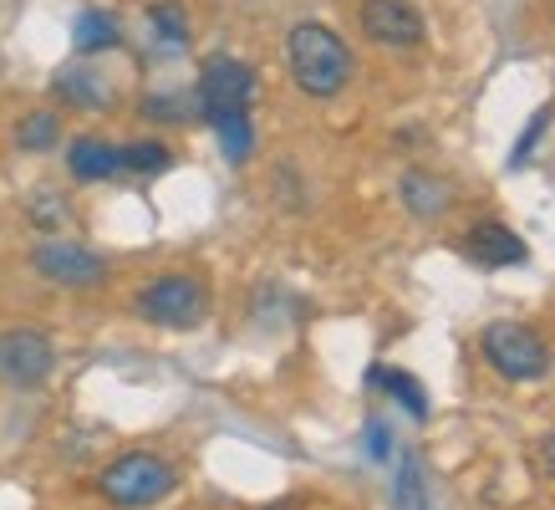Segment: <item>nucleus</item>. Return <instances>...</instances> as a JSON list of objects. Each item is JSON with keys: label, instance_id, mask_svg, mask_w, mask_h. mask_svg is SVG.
<instances>
[{"label": "nucleus", "instance_id": "1a4fd4ad", "mask_svg": "<svg viewBox=\"0 0 555 510\" xmlns=\"http://www.w3.org/2000/svg\"><path fill=\"white\" fill-rule=\"evenodd\" d=\"M464 255L485 271H505V266H525V240L509 230L505 220H479L464 230Z\"/></svg>", "mask_w": 555, "mask_h": 510}, {"label": "nucleus", "instance_id": "393cba45", "mask_svg": "<svg viewBox=\"0 0 555 510\" xmlns=\"http://www.w3.org/2000/svg\"><path fill=\"white\" fill-rule=\"evenodd\" d=\"M275 510H286V506H275Z\"/></svg>", "mask_w": 555, "mask_h": 510}, {"label": "nucleus", "instance_id": "9d476101", "mask_svg": "<svg viewBox=\"0 0 555 510\" xmlns=\"http://www.w3.org/2000/svg\"><path fill=\"white\" fill-rule=\"evenodd\" d=\"M67 174L77 184H107L122 174V143L102 133H77L67 143Z\"/></svg>", "mask_w": 555, "mask_h": 510}, {"label": "nucleus", "instance_id": "aec40b11", "mask_svg": "<svg viewBox=\"0 0 555 510\" xmlns=\"http://www.w3.org/2000/svg\"><path fill=\"white\" fill-rule=\"evenodd\" d=\"M26 220H31L41 235H56V230L72 220V209H67V200H62L56 189H36L31 200H26Z\"/></svg>", "mask_w": 555, "mask_h": 510}, {"label": "nucleus", "instance_id": "6ab92c4d", "mask_svg": "<svg viewBox=\"0 0 555 510\" xmlns=\"http://www.w3.org/2000/svg\"><path fill=\"white\" fill-rule=\"evenodd\" d=\"M392 506L398 510H428V480H423V464L413 455H403V464H398V480H392Z\"/></svg>", "mask_w": 555, "mask_h": 510}, {"label": "nucleus", "instance_id": "20e7f679", "mask_svg": "<svg viewBox=\"0 0 555 510\" xmlns=\"http://www.w3.org/2000/svg\"><path fill=\"white\" fill-rule=\"evenodd\" d=\"M479 353H485L489 368L500 378H509V383H540L555 362L545 337L525 322H489L485 337H479Z\"/></svg>", "mask_w": 555, "mask_h": 510}, {"label": "nucleus", "instance_id": "a211bd4d", "mask_svg": "<svg viewBox=\"0 0 555 510\" xmlns=\"http://www.w3.org/2000/svg\"><path fill=\"white\" fill-rule=\"evenodd\" d=\"M149 31L158 47H169V51H184L189 47V16H184V5L179 0H153L149 5Z\"/></svg>", "mask_w": 555, "mask_h": 510}, {"label": "nucleus", "instance_id": "0eeeda50", "mask_svg": "<svg viewBox=\"0 0 555 510\" xmlns=\"http://www.w3.org/2000/svg\"><path fill=\"white\" fill-rule=\"evenodd\" d=\"M56 373V342L36 327H11L0 332V383L31 393Z\"/></svg>", "mask_w": 555, "mask_h": 510}, {"label": "nucleus", "instance_id": "2eb2a0df", "mask_svg": "<svg viewBox=\"0 0 555 510\" xmlns=\"http://www.w3.org/2000/svg\"><path fill=\"white\" fill-rule=\"evenodd\" d=\"M209 128L219 138V153L230 158V164H250L255 153V123H250V107H235V113H209Z\"/></svg>", "mask_w": 555, "mask_h": 510}, {"label": "nucleus", "instance_id": "ddd939ff", "mask_svg": "<svg viewBox=\"0 0 555 510\" xmlns=\"http://www.w3.org/2000/svg\"><path fill=\"white\" fill-rule=\"evenodd\" d=\"M367 383L377 393H387V404H398L408 413V419H418V424H428V413H434V404H428V388H423L413 373H403V368H372Z\"/></svg>", "mask_w": 555, "mask_h": 510}, {"label": "nucleus", "instance_id": "423d86ee", "mask_svg": "<svg viewBox=\"0 0 555 510\" xmlns=\"http://www.w3.org/2000/svg\"><path fill=\"white\" fill-rule=\"evenodd\" d=\"M194 98H199V118L255 107V98H260V72H255L250 62H240V56H209L199 67Z\"/></svg>", "mask_w": 555, "mask_h": 510}, {"label": "nucleus", "instance_id": "7ed1b4c3", "mask_svg": "<svg viewBox=\"0 0 555 510\" xmlns=\"http://www.w3.org/2000/svg\"><path fill=\"white\" fill-rule=\"evenodd\" d=\"M133 311L153 327L184 332V327L204 322V311H209V286H204L194 271H164L133 296Z\"/></svg>", "mask_w": 555, "mask_h": 510}, {"label": "nucleus", "instance_id": "4be33fe9", "mask_svg": "<svg viewBox=\"0 0 555 510\" xmlns=\"http://www.w3.org/2000/svg\"><path fill=\"white\" fill-rule=\"evenodd\" d=\"M551 107H540L535 118H530V128H525L520 133V143H515V153H509V164H515V169H525V164H530V153L540 149V138H545V128H551Z\"/></svg>", "mask_w": 555, "mask_h": 510}, {"label": "nucleus", "instance_id": "412c9836", "mask_svg": "<svg viewBox=\"0 0 555 510\" xmlns=\"http://www.w3.org/2000/svg\"><path fill=\"white\" fill-rule=\"evenodd\" d=\"M143 118H153V123L199 118V98L194 92H153V98H143Z\"/></svg>", "mask_w": 555, "mask_h": 510}, {"label": "nucleus", "instance_id": "6e6552de", "mask_svg": "<svg viewBox=\"0 0 555 510\" xmlns=\"http://www.w3.org/2000/svg\"><path fill=\"white\" fill-rule=\"evenodd\" d=\"M357 26H362V36L372 47H387V51H413L428 36V21H423V11L413 0H362Z\"/></svg>", "mask_w": 555, "mask_h": 510}, {"label": "nucleus", "instance_id": "4468645a", "mask_svg": "<svg viewBox=\"0 0 555 510\" xmlns=\"http://www.w3.org/2000/svg\"><path fill=\"white\" fill-rule=\"evenodd\" d=\"M72 47L77 56H102V51H118L122 47V26L113 11H102V5H87L82 16L72 21Z\"/></svg>", "mask_w": 555, "mask_h": 510}, {"label": "nucleus", "instance_id": "9b49d317", "mask_svg": "<svg viewBox=\"0 0 555 510\" xmlns=\"http://www.w3.org/2000/svg\"><path fill=\"white\" fill-rule=\"evenodd\" d=\"M51 92H56L62 107H82V113H102V107L113 102L107 77H102L98 67H87V62H72V67L56 72V77H51Z\"/></svg>", "mask_w": 555, "mask_h": 510}, {"label": "nucleus", "instance_id": "f8f14e48", "mask_svg": "<svg viewBox=\"0 0 555 510\" xmlns=\"http://www.w3.org/2000/svg\"><path fill=\"white\" fill-rule=\"evenodd\" d=\"M398 200H403V209L413 220H443L449 204H454V189H449V179H438L428 169H408L398 179Z\"/></svg>", "mask_w": 555, "mask_h": 510}, {"label": "nucleus", "instance_id": "f257e3e1", "mask_svg": "<svg viewBox=\"0 0 555 510\" xmlns=\"http://www.w3.org/2000/svg\"><path fill=\"white\" fill-rule=\"evenodd\" d=\"M286 67H291V82L301 87L306 98L332 102L347 92L357 62H352V47L326 21H296L286 31Z\"/></svg>", "mask_w": 555, "mask_h": 510}, {"label": "nucleus", "instance_id": "dca6fc26", "mask_svg": "<svg viewBox=\"0 0 555 510\" xmlns=\"http://www.w3.org/2000/svg\"><path fill=\"white\" fill-rule=\"evenodd\" d=\"M173 169V149L164 138H133V143H122V174H133V179H158V174Z\"/></svg>", "mask_w": 555, "mask_h": 510}, {"label": "nucleus", "instance_id": "b1692460", "mask_svg": "<svg viewBox=\"0 0 555 510\" xmlns=\"http://www.w3.org/2000/svg\"><path fill=\"white\" fill-rule=\"evenodd\" d=\"M540 464H545V475L555 480V434H545V439H540Z\"/></svg>", "mask_w": 555, "mask_h": 510}, {"label": "nucleus", "instance_id": "f03ea898", "mask_svg": "<svg viewBox=\"0 0 555 510\" xmlns=\"http://www.w3.org/2000/svg\"><path fill=\"white\" fill-rule=\"evenodd\" d=\"M173 490H179V470L164 455H153V449L118 455L98 475V495L113 510H149L158 500H169Z\"/></svg>", "mask_w": 555, "mask_h": 510}, {"label": "nucleus", "instance_id": "39448f33", "mask_svg": "<svg viewBox=\"0 0 555 510\" xmlns=\"http://www.w3.org/2000/svg\"><path fill=\"white\" fill-rule=\"evenodd\" d=\"M31 271L41 276L47 286L98 291V286H107L113 266H107L92 245H77V240H62V235H41L31 245Z\"/></svg>", "mask_w": 555, "mask_h": 510}, {"label": "nucleus", "instance_id": "5701e85b", "mask_svg": "<svg viewBox=\"0 0 555 510\" xmlns=\"http://www.w3.org/2000/svg\"><path fill=\"white\" fill-rule=\"evenodd\" d=\"M392 449H398V444H392V429H387L383 419H367V459L387 464V459H392Z\"/></svg>", "mask_w": 555, "mask_h": 510}, {"label": "nucleus", "instance_id": "f3484780", "mask_svg": "<svg viewBox=\"0 0 555 510\" xmlns=\"http://www.w3.org/2000/svg\"><path fill=\"white\" fill-rule=\"evenodd\" d=\"M56 143H62V113L31 107V113L16 123V149L21 153H51Z\"/></svg>", "mask_w": 555, "mask_h": 510}]
</instances>
